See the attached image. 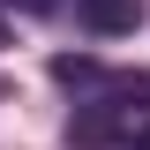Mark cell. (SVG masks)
<instances>
[{
  "label": "cell",
  "mask_w": 150,
  "mask_h": 150,
  "mask_svg": "<svg viewBox=\"0 0 150 150\" xmlns=\"http://www.w3.org/2000/svg\"><path fill=\"white\" fill-rule=\"evenodd\" d=\"M135 15H143L135 0H83V23H90V30H105V38L135 30Z\"/></svg>",
  "instance_id": "obj_1"
},
{
  "label": "cell",
  "mask_w": 150,
  "mask_h": 150,
  "mask_svg": "<svg viewBox=\"0 0 150 150\" xmlns=\"http://www.w3.org/2000/svg\"><path fill=\"white\" fill-rule=\"evenodd\" d=\"M128 150H150V128H135V135H128Z\"/></svg>",
  "instance_id": "obj_2"
},
{
  "label": "cell",
  "mask_w": 150,
  "mask_h": 150,
  "mask_svg": "<svg viewBox=\"0 0 150 150\" xmlns=\"http://www.w3.org/2000/svg\"><path fill=\"white\" fill-rule=\"evenodd\" d=\"M15 8H30V15H45V8H53V0H15Z\"/></svg>",
  "instance_id": "obj_3"
},
{
  "label": "cell",
  "mask_w": 150,
  "mask_h": 150,
  "mask_svg": "<svg viewBox=\"0 0 150 150\" xmlns=\"http://www.w3.org/2000/svg\"><path fill=\"white\" fill-rule=\"evenodd\" d=\"M0 98H8V83H0Z\"/></svg>",
  "instance_id": "obj_4"
}]
</instances>
